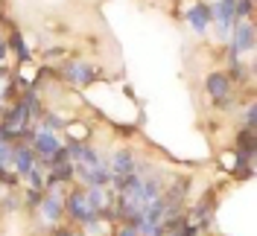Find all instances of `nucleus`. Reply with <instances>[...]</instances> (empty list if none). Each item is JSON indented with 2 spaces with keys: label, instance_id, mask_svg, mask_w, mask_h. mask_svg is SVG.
Listing matches in <instances>:
<instances>
[{
  "label": "nucleus",
  "instance_id": "1",
  "mask_svg": "<svg viewBox=\"0 0 257 236\" xmlns=\"http://www.w3.org/2000/svg\"><path fill=\"white\" fill-rule=\"evenodd\" d=\"M64 219L67 224H73V227H91L96 221L102 219V213H94L91 207H88V198H85V187H70L64 189Z\"/></svg>",
  "mask_w": 257,
  "mask_h": 236
},
{
  "label": "nucleus",
  "instance_id": "2",
  "mask_svg": "<svg viewBox=\"0 0 257 236\" xmlns=\"http://www.w3.org/2000/svg\"><path fill=\"white\" fill-rule=\"evenodd\" d=\"M205 94H208L210 105L219 111H234L237 105H240V91L228 82V76H225L222 70H210V73H205Z\"/></svg>",
  "mask_w": 257,
  "mask_h": 236
},
{
  "label": "nucleus",
  "instance_id": "3",
  "mask_svg": "<svg viewBox=\"0 0 257 236\" xmlns=\"http://www.w3.org/2000/svg\"><path fill=\"white\" fill-rule=\"evenodd\" d=\"M228 35H231V41L225 44V59H242V56L254 53V21H237Z\"/></svg>",
  "mask_w": 257,
  "mask_h": 236
},
{
  "label": "nucleus",
  "instance_id": "4",
  "mask_svg": "<svg viewBox=\"0 0 257 236\" xmlns=\"http://www.w3.org/2000/svg\"><path fill=\"white\" fill-rule=\"evenodd\" d=\"M59 73H62V82L70 85V88H91L96 79L102 76V70L96 64L82 62V59H70L64 67H59Z\"/></svg>",
  "mask_w": 257,
  "mask_h": 236
},
{
  "label": "nucleus",
  "instance_id": "5",
  "mask_svg": "<svg viewBox=\"0 0 257 236\" xmlns=\"http://www.w3.org/2000/svg\"><path fill=\"white\" fill-rule=\"evenodd\" d=\"M62 198H64V189H44L41 201L35 207V213L41 216V221L47 227H56V224L64 221V201Z\"/></svg>",
  "mask_w": 257,
  "mask_h": 236
},
{
  "label": "nucleus",
  "instance_id": "6",
  "mask_svg": "<svg viewBox=\"0 0 257 236\" xmlns=\"http://www.w3.org/2000/svg\"><path fill=\"white\" fill-rule=\"evenodd\" d=\"M184 21L196 35H205L208 27L213 24V12H210V3L208 0H190L187 3V12H184Z\"/></svg>",
  "mask_w": 257,
  "mask_h": 236
},
{
  "label": "nucleus",
  "instance_id": "7",
  "mask_svg": "<svg viewBox=\"0 0 257 236\" xmlns=\"http://www.w3.org/2000/svg\"><path fill=\"white\" fill-rule=\"evenodd\" d=\"M62 143L64 140L56 134V131H47V128H38V126H35V137H32L30 146H32V152H35V157H38V166H41V169H44L47 157L53 155Z\"/></svg>",
  "mask_w": 257,
  "mask_h": 236
},
{
  "label": "nucleus",
  "instance_id": "8",
  "mask_svg": "<svg viewBox=\"0 0 257 236\" xmlns=\"http://www.w3.org/2000/svg\"><path fill=\"white\" fill-rule=\"evenodd\" d=\"M105 160H108V172H111V175H132L141 157H138V152H135V149L120 146V149H114L111 157H105Z\"/></svg>",
  "mask_w": 257,
  "mask_h": 236
},
{
  "label": "nucleus",
  "instance_id": "9",
  "mask_svg": "<svg viewBox=\"0 0 257 236\" xmlns=\"http://www.w3.org/2000/svg\"><path fill=\"white\" fill-rule=\"evenodd\" d=\"M35 166H38V157H35L30 143H12V169L21 175V181H24Z\"/></svg>",
  "mask_w": 257,
  "mask_h": 236
},
{
  "label": "nucleus",
  "instance_id": "10",
  "mask_svg": "<svg viewBox=\"0 0 257 236\" xmlns=\"http://www.w3.org/2000/svg\"><path fill=\"white\" fill-rule=\"evenodd\" d=\"M210 12H213V24L219 38H228L231 27L237 24L234 21V0H210Z\"/></svg>",
  "mask_w": 257,
  "mask_h": 236
},
{
  "label": "nucleus",
  "instance_id": "11",
  "mask_svg": "<svg viewBox=\"0 0 257 236\" xmlns=\"http://www.w3.org/2000/svg\"><path fill=\"white\" fill-rule=\"evenodd\" d=\"M225 76H228V82L240 91L242 85H251V79H254V67L251 64H245L242 59H225Z\"/></svg>",
  "mask_w": 257,
  "mask_h": 236
},
{
  "label": "nucleus",
  "instance_id": "12",
  "mask_svg": "<svg viewBox=\"0 0 257 236\" xmlns=\"http://www.w3.org/2000/svg\"><path fill=\"white\" fill-rule=\"evenodd\" d=\"M62 134L67 140H79V143H91L94 140V126L91 123H85L79 117H73V120H67L62 128Z\"/></svg>",
  "mask_w": 257,
  "mask_h": 236
},
{
  "label": "nucleus",
  "instance_id": "13",
  "mask_svg": "<svg viewBox=\"0 0 257 236\" xmlns=\"http://www.w3.org/2000/svg\"><path fill=\"white\" fill-rule=\"evenodd\" d=\"M6 47L15 53L21 64H27V62L32 59V50L27 47V38H24V35H21V30H15V27H9V35H6Z\"/></svg>",
  "mask_w": 257,
  "mask_h": 236
},
{
  "label": "nucleus",
  "instance_id": "14",
  "mask_svg": "<svg viewBox=\"0 0 257 236\" xmlns=\"http://www.w3.org/2000/svg\"><path fill=\"white\" fill-rule=\"evenodd\" d=\"M234 149L237 152H242V155H257V134L254 128H245L242 126L240 131H237V137H234Z\"/></svg>",
  "mask_w": 257,
  "mask_h": 236
},
{
  "label": "nucleus",
  "instance_id": "15",
  "mask_svg": "<svg viewBox=\"0 0 257 236\" xmlns=\"http://www.w3.org/2000/svg\"><path fill=\"white\" fill-rule=\"evenodd\" d=\"M254 18V0H234V21H251Z\"/></svg>",
  "mask_w": 257,
  "mask_h": 236
},
{
  "label": "nucleus",
  "instance_id": "16",
  "mask_svg": "<svg viewBox=\"0 0 257 236\" xmlns=\"http://www.w3.org/2000/svg\"><path fill=\"white\" fill-rule=\"evenodd\" d=\"M242 126H245V128H254V126H257V105H254V96H248V102H245Z\"/></svg>",
  "mask_w": 257,
  "mask_h": 236
},
{
  "label": "nucleus",
  "instance_id": "17",
  "mask_svg": "<svg viewBox=\"0 0 257 236\" xmlns=\"http://www.w3.org/2000/svg\"><path fill=\"white\" fill-rule=\"evenodd\" d=\"M59 56H64V47H53V50H44V59H59Z\"/></svg>",
  "mask_w": 257,
  "mask_h": 236
}]
</instances>
